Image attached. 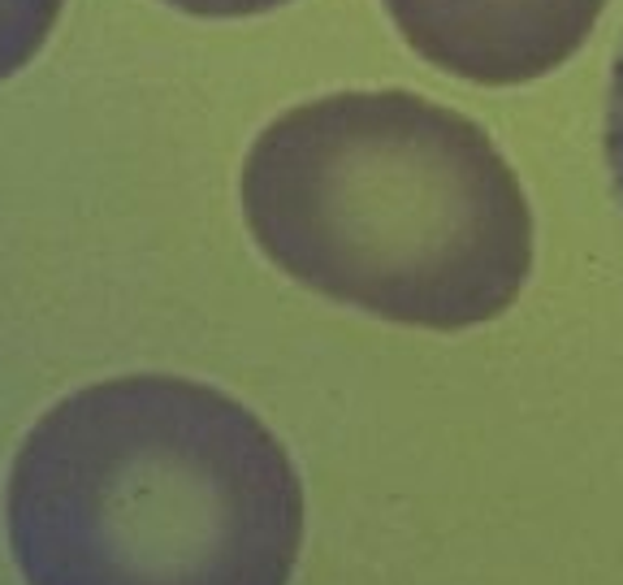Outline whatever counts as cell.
Returning <instances> with one entry per match:
<instances>
[{"label":"cell","mask_w":623,"mask_h":585,"mask_svg":"<svg viewBox=\"0 0 623 585\" xmlns=\"http://www.w3.org/2000/svg\"><path fill=\"white\" fill-rule=\"evenodd\" d=\"M238 200L286 278L394 325H485L533 274L515 169L472 118L403 87L286 109L247 147Z\"/></svg>","instance_id":"1"},{"label":"cell","mask_w":623,"mask_h":585,"mask_svg":"<svg viewBox=\"0 0 623 585\" xmlns=\"http://www.w3.org/2000/svg\"><path fill=\"white\" fill-rule=\"evenodd\" d=\"M9 529L22 560L104 555V585H286L303 486L252 408L135 373L74 390L31 426Z\"/></svg>","instance_id":"2"},{"label":"cell","mask_w":623,"mask_h":585,"mask_svg":"<svg viewBox=\"0 0 623 585\" xmlns=\"http://www.w3.org/2000/svg\"><path fill=\"white\" fill-rule=\"evenodd\" d=\"M420 62L481 87L558 70L598 26L607 0H381Z\"/></svg>","instance_id":"3"},{"label":"cell","mask_w":623,"mask_h":585,"mask_svg":"<svg viewBox=\"0 0 623 585\" xmlns=\"http://www.w3.org/2000/svg\"><path fill=\"white\" fill-rule=\"evenodd\" d=\"M66 0H0V82L18 78L53 40Z\"/></svg>","instance_id":"4"},{"label":"cell","mask_w":623,"mask_h":585,"mask_svg":"<svg viewBox=\"0 0 623 585\" xmlns=\"http://www.w3.org/2000/svg\"><path fill=\"white\" fill-rule=\"evenodd\" d=\"M602 147H607V169H611V187L623 213V44L611 66L607 82V118H602Z\"/></svg>","instance_id":"5"},{"label":"cell","mask_w":623,"mask_h":585,"mask_svg":"<svg viewBox=\"0 0 623 585\" xmlns=\"http://www.w3.org/2000/svg\"><path fill=\"white\" fill-rule=\"evenodd\" d=\"M178 13H191V18H256V13H274L290 0H160Z\"/></svg>","instance_id":"6"}]
</instances>
